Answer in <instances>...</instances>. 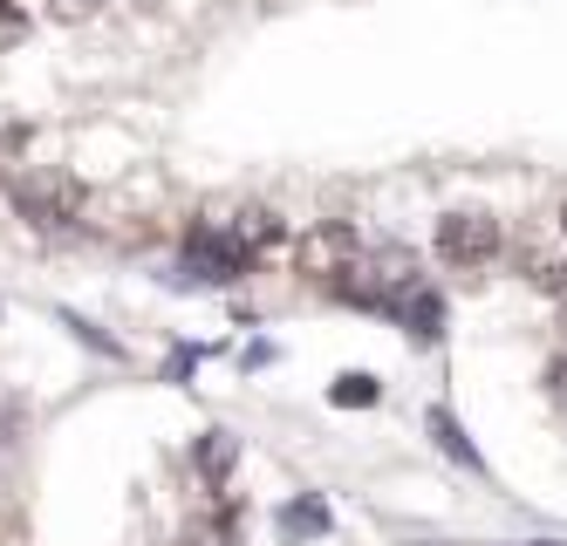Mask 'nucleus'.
Returning a JSON list of instances; mask_svg holds the SVG:
<instances>
[{"label": "nucleus", "instance_id": "obj_11", "mask_svg": "<svg viewBox=\"0 0 567 546\" xmlns=\"http://www.w3.org/2000/svg\"><path fill=\"white\" fill-rule=\"evenodd\" d=\"M96 8H103V0H49V14H55V21H90Z\"/></svg>", "mask_w": 567, "mask_h": 546}, {"label": "nucleus", "instance_id": "obj_9", "mask_svg": "<svg viewBox=\"0 0 567 546\" xmlns=\"http://www.w3.org/2000/svg\"><path fill=\"white\" fill-rule=\"evenodd\" d=\"M21 41H28V14L14 8V0H0V55L21 49Z\"/></svg>", "mask_w": 567, "mask_h": 546}, {"label": "nucleus", "instance_id": "obj_13", "mask_svg": "<svg viewBox=\"0 0 567 546\" xmlns=\"http://www.w3.org/2000/svg\"><path fill=\"white\" fill-rule=\"evenodd\" d=\"M540 546H547V539H540Z\"/></svg>", "mask_w": 567, "mask_h": 546}, {"label": "nucleus", "instance_id": "obj_2", "mask_svg": "<svg viewBox=\"0 0 567 546\" xmlns=\"http://www.w3.org/2000/svg\"><path fill=\"white\" fill-rule=\"evenodd\" d=\"M14 213L34 219V226H75L83 219V178H69V172H28L14 185Z\"/></svg>", "mask_w": 567, "mask_h": 546}, {"label": "nucleus", "instance_id": "obj_10", "mask_svg": "<svg viewBox=\"0 0 567 546\" xmlns=\"http://www.w3.org/2000/svg\"><path fill=\"white\" fill-rule=\"evenodd\" d=\"M336 403H377V375H336Z\"/></svg>", "mask_w": 567, "mask_h": 546}, {"label": "nucleus", "instance_id": "obj_3", "mask_svg": "<svg viewBox=\"0 0 567 546\" xmlns=\"http://www.w3.org/2000/svg\"><path fill=\"white\" fill-rule=\"evenodd\" d=\"M437 260L465 267V274L493 267L499 260V219L493 213H444L437 219Z\"/></svg>", "mask_w": 567, "mask_h": 546}, {"label": "nucleus", "instance_id": "obj_7", "mask_svg": "<svg viewBox=\"0 0 567 546\" xmlns=\"http://www.w3.org/2000/svg\"><path fill=\"white\" fill-rule=\"evenodd\" d=\"M280 533H288V539H315V533H329V506H321V498H295V506L288 513H280Z\"/></svg>", "mask_w": 567, "mask_h": 546}, {"label": "nucleus", "instance_id": "obj_1", "mask_svg": "<svg viewBox=\"0 0 567 546\" xmlns=\"http://www.w3.org/2000/svg\"><path fill=\"white\" fill-rule=\"evenodd\" d=\"M274 239H280V219L267 205H226V213H206L192 226L185 267H192V280H233V274H247Z\"/></svg>", "mask_w": 567, "mask_h": 546}, {"label": "nucleus", "instance_id": "obj_6", "mask_svg": "<svg viewBox=\"0 0 567 546\" xmlns=\"http://www.w3.org/2000/svg\"><path fill=\"white\" fill-rule=\"evenodd\" d=\"M192 457H198V472H206V478L219 485V478L233 472V457H239V444H233L226 431H206V437H198V451H192Z\"/></svg>", "mask_w": 567, "mask_h": 546}, {"label": "nucleus", "instance_id": "obj_5", "mask_svg": "<svg viewBox=\"0 0 567 546\" xmlns=\"http://www.w3.org/2000/svg\"><path fill=\"white\" fill-rule=\"evenodd\" d=\"M526 280H534V287H547V293H567V233L547 246H526Z\"/></svg>", "mask_w": 567, "mask_h": 546}, {"label": "nucleus", "instance_id": "obj_8", "mask_svg": "<svg viewBox=\"0 0 567 546\" xmlns=\"http://www.w3.org/2000/svg\"><path fill=\"white\" fill-rule=\"evenodd\" d=\"M431 431H437V444L444 451H452V457H465V465H478V451L458 437V424H452V416H444V410H431Z\"/></svg>", "mask_w": 567, "mask_h": 546}, {"label": "nucleus", "instance_id": "obj_12", "mask_svg": "<svg viewBox=\"0 0 567 546\" xmlns=\"http://www.w3.org/2000/svg\"><path fill=\"white\" fill-rule=\"evenodd\" d=\"M560 233H567V213H560Z\"/></svg>", "mask_w": 567, "mask_h": 546}, {"label": "nucleus", "instance_id": "obj_4", "mask_svg": "<svg viewBox=\"0 0 567 546\" xmlns=\"http://www.w3.org/2000/svg\"><path fill=\"white\" fill-rule=\"evenodd\" d=\"M355 260H362L355 226H315V233H301V246H295V274H308V280H336V287L355 274Z\"/></svg>", "mask_w": 567, "mask_h": 546}]
</instances>
